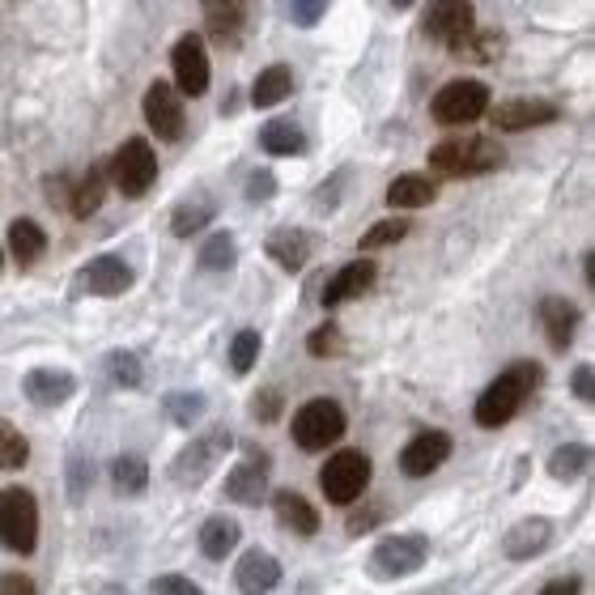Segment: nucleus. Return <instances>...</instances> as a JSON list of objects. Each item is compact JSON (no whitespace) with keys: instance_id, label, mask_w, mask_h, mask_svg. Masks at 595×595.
<instances>
[{"instance_id":"f257e3e1","label":"nucleus","mask_w":595,"mask_h":595,"mask_svg":"<svg viewBox=\"0 0 595 595\" xmlns=\"http://www.w3.org/2000/svg\"><path fill=\"white\" fill-rule=\"evenodd\" d=\"M541 383H544L541 362H514V366H507V370L481 392V400L472 408L477 426H481V430H502L507 421L519 417V408L541 392Z\"/></svg>"},{"instance_id":"f03ea898","label":"nucleus","mask_w":595,"mask_h":595,"mask_svg":"<svg viewBox=\"0 0 595 595\" xmlns=\"http://www.w3.org/2000/svg\"><path fill=\"white\" fill-rule=\"evenodd\" d=\"M507 163V149L493 136L460 133L438 140L430 149V166L447 179H477V175H493Z\"/></svg>"},{"instance_id":"7ed1b4c3","label":"nucleus","mask_w":595,"mask_h":595,"mask_svg":"<svg viewBox=\"0 0 595 595\" xmlns=\"http://www.w3.org/2000/svg\"><path fill=\"white\" fill-rule=\"evenodd\" d=\"M0 544L18 557L39 549V502L27 486L0 489Z\"/></svg>"},{"instance_id":"20e7f679","label":"nucleus","mask_w":595,"mask_h":595,"mask_svg":"<svg viewBox=\"0 0 595 595\" xmlns=\"http://www.w3.org/2000/svg\"><path fill=\"white\" fill-rule=\"evenodd\" d=\"M107 179L124 196H145V191L158 184V154L145 136H128L115 154H111Z\"/></svg>"},{"instance_id":"39448f33","label":"nucleus","mask_w":595,"mask_h":595,"mask_svg":"<svg viewBox=\"0 0 595 595\" xmlns=\"http://www.w3.org/2000/svg\"><path fill=\"white\" fill-rule=\"evenodd\" d=\"M349 426L345 408L336 405L332 396H315L294 413V442L302 451H327Z\"/></svg>"},{"instance_id":"423d86ee","label":"nucleus","mask_w":595,"mask_h":595,"mask_svg":"<svg viewBox=\"0 0 595 595\" xmlns=\"http://www.w3.org/2000/svg\"><path fill=\"white\" fill-rule=\"evenodd\" d=\"M366 486H370V456L366 451H336L320 468V489L336 507H353L366 493Z\"/></svg>"},{"instance_id":"0eeeda50","label":"nucleus","mask_w":595,"mask_h":595,"mask_svg":"<svg viewBox=\"0 0 595 595\" xmlns=\"http://www.w3.org/2000/svg\"><path fill=\"white\" fill-rule=\"evenodd\" d=\"M486 107H489V85L472 82V77H456V82H447L434 94L430 115L438 124H447V128H460V124L481 119Z\"/></svg>"},{"instance_id":"6e6552de","label":"nucleus","mask_w":595,"mask_h":595,"mask_svg":"<svg viewBox=\"0 0 595 595\" xmlns=\"http://www.w3.org/2000/svg\"><path fill=\"white\" fill-rule=\"evenodd\" d=\"M430 562V541L421 532H405V536H383L370 553V574L375 578H408Z\"/></svg>"},{"instance_id":"1a4fd4ad","label":"nucleus","mask_w":595,"mask_h":595,"mask_svg":"<svg viewBox=\"0 0 595 595\" xmlns=\"http://www.w3.org/2000/svg\"><path fill=\"white\" fill-rule=\"evenodd\" d=\"M234 447V438H230V430H209V434H196V442H188L179 456H175V463H170V477L179 481V486H200L209 472L217 468V460L226 456Z\"/></svg>"},{"instance_id":"9d476101","label":"nucleus","mask_w":595,"mask_h":595,"mask_svg":"<svg viewBox=\"0 0 595 595\" xmlns=\"http://www.w3.org/2000/svg\"><path fill=\"white\" fill-rule=\"evenodd\" d=\"M477 30V9L472 0H434L430 9L421 13V34L442 43V48H460L463 39Z\"/></svg>"},{"instance_id":"9b49d317","label":"nucleus","mask_w":595,"mask_h":595,"mask_svg":"<svg viewBox=\"0 0 595 595\" xmlns=\"http://www.w3.org/2000/svg\"><path fill=\"white\" fill-rule=\"evenodd\" d=\"M170 64H175V90L188 94V98H200L209 94V82H213V69H209V52H205V39L191 30L184 34L175 48H170Z\"/></svg>"},{"instance_id":"f8f14e48","label":"nucleus","mask_w":595,"mask_h":595,"mask_svg":"<svg viewBox=\"0 0 595 595\" xmlns=\"http://www.w3.org/2000/svg\"><path fill=\"white\" fill-rule=\"evenodd\" d=\"M145 124L154 128V136H163V140H179L184 128H188L184 94L166 82L149 85V90H145Z\"/></svg>"},{"instance_id":"ddd939ff","label":"nucleus","mask_w":595,"mask_h":595,"mask_svg":"<svg viewBox=\"0 0 595 595\" xmlns=\"http://www.w3.org/2000/svg\"><path fill=\"white\" fill-rule=\"evenodd\" d=\"M486 115L498 133H532V128H544V124L562 119V107L544 103V98H511L502 107H486Z\"/></svg>"},{"instance_id":"4468645a","label":"nucleus","mask_w":595,"mask_h":595,"mask_svg":"<svg viewBox=\"0 0 595 595\" xmlns=\"http://www.w3.org/2000/svg\"><path fill=\"white\" fill-rule=\"evenodd\" d=\"M451 451H456V442H451L447 430H421L405 451H400V472L413 477V481H417V477H430L434 468H442V463L451 460Z\"/></svg>"},{"instance_id":"2eb2a0df","label":"nucleus","mask_w":595,"mask_h":595,"mask_svg":"<svg viewBox=\"0 0 595 595\" xmlns=\"http://www.w3.org/2000/svg\"><path fill=\"white\" fill-rule=\"evenodd\" d=\"M269 456H260L255 447L247 451V460L239 468H230L226 477V498L230 502H243V507H260L264 502V489H269Z\"/></svg>"},{"instance_id":"dca6fc26","label":"nucleus","mask_w":595,"mask_h":595,"mask_svg":"<svg viewBox=\"0 0 595 595\" xmlns=\"http://www.w3.org/2000/svg\"><path fill=\"white\" fill-rule=\"evenodd\" d=\"M22 392H27L30 405L60 408V405H69V400L77 396V375L55 370V366H39V370H30L27 379H22Z\"/></svg>"},{"instance_id":"f3484780","label":"nucleus","mask_w":595,"mask_h":595,"mask_svg":"<svg viewBox=\"0 0 595 595\" xmlns=\"http://www.w3.org/2000/svg\"><path fill=\"white\" fill-rule=\"evenodd\" d=\"M375 281H379V264H370V260H353V264H345V269H336L332 276H327L320 302L332 311V306H341V302H349V298H362Z\"/></svg>"},{"instance_id":"a211bd4d","label":"nucleus","mask_w":595,"mask_h":595,"mask_svg":"<svg viewBox=\"0 0 595 595\" xmlns=\"http://www.w3.org/2000/svg\"><path fill=\"white\" fill-rule=\"evenodd\" d=\"M549 544H553V523L544 514H532V519H519L511 532L502 536V553L511 562H532Z\"/></svg>"},{"instance_id":"6ab92c4d","label":"nucleus","mask_w":595,"mask_h":595,"mask_svg":"<svg viewBox=\"0 0 595 595\" xmlns=\"http://www.w3.org/2000/svg\"><path fill=\"white\" fill-rule=\"evenodd\" d=\"M200 9H205V27L213 34V43L234 48L247 22V0H200Z\"/></svg>"},{"instance_id":"aec40b11","label":"nucleus","mask_w":595,"mask_h":595,"mask_svg":"<svg viewBox=\"0 0 595 595\" xmlns=\"http://www.w3.org/2000/svg\"><path fill=\"white\" fill-rule=\"evenodd\" d=\"M541 327L549 336V345L557 353H566L574 345V327H578V306L562 294H549L541 302Z\"/></svg>"},{"instance_id":"412c9836","label":"nucleus","mask_w":595,"mask_h":595,"mask_svg":"<svg viewBox=\"0 0 595 595\" xmlns=\"http://www.w3.org/2000/svg\"><path fill=\"white\" fill-rule=\"evenodd\" d=\"M85 285L98 298H119L133 290V269L119 255H98V260L85 264Z\"/></svg>"},{"instance_id":"4be33fe9","label":"nucleus","mask_w":595,"mask_h":595,"mask_svg":"<svg viewBox=\"0 0 595 595\" xmlns=\"http://www.w3.org/2000/svg\"><path fill=\"white\" fill-rule=\"evenodd\" d=\"M272 511L281 519V528H290L294 536H315L320 532V511L298 489H276L272 493Z\"/></svg>"},{"instance_id":"5701e85b","label":"nucleus","mask_w":595,"mask_h":595,"mask_svg":"<svg viewBox=\"0 0 595 595\" xmlns=\"http://www.w3.org/2000/svg\"><path fill=\"white\" fill-rule=\"evenodd\" d=\"M234 583L243 592H272L281 583V562L264 549H247L239 557V566H234Z\"/></svg>"},{"instance_id":"b1692460","label":"nucleus","mask_w":595,"mask_h":595,"mask_svg":"<svg viewBox=\"0 0 595 595\" xmlns=\"http://www.w3.org/2000/svg\"><path fill=\"white\" fill-rule=\"evenodd\" d=\"M239 541H243V528H239L230 514H209V519L200 523V553H205L209 562H226Z\"/></svg>"},{"instance_id":"393cba45","label":"nucleus","mask_w":595,"mask_h":595,"mask_svg":"<svg viewBox=\"0 0 595 595\" xmlns=\"http://www.w3.org/2000/svg\"><path fill=\"white\" fill-rule=\"evenodd\" d=\"M264 251H269L272 260H276L285 272H302L306 264H311V239H306L302 230H294V226L272 230L269 243H264Z\"/></svg>"},{"instance_id":"a878e982","label":"nucleus","mask_w":595,"mask_h":595,"mask_svg":"<svg viewBox=\"0 0 595 595\" xmlns=\"http://www.w3.org/2000/svg\"><path fill=\"white\" fill-rule=\"evenodd\" d=\"M294 94V73H290V64H269L255 85H251V107H281L285 98Z\"/></svg>"},{"instance_id":"bb28decb","label":"nucleus","mask_w":595,"mask_h":595,"mask_svg":"<svg viewBox=\"0 0 595 595\" xmlns=\"http://www.w3.org/2000/svg\"><path fill=\"white\" fill-rule=\"evenodd\" d=\"M9 251H13V260L27 269V264H39L43 260V251H48V234H43V226L39 221H30V217H18L13 226H9Z\"/></svg>"},{"instance_id":"cd10ccee","label":"nucleus","mask_w":595,"mask_h":595,"mask_svg":"<svg viewBox=\"0 0 595 595\" xmlns=\"http://www.w3.org/2000/svg\"><path fill=\"white\" fill-rule=\"evenodd\" d=\"M434 196H438V188L426 175H400V179L387 184V205L392 209H426V205H434Z\"/></svg>"},{"instance_id":"c85d7f7f","label":"nucleus","mask_w":595,"mask_h":595,"mask_svg":"<svg viewBox=\"0 0 595 595\" xmlns=\"http://www.w3.org/2000/svg\"><path fill=\"white\" fill-rule=\"evenodd\" d=\"M587 468H592V447H587V442H562V447L549 456V477L562 481V486L578 481Z\"/></svg>"},{"instance_id":"c756f323","label":"nucleus","mask_w":595,"mask_h":595,"mask_svg":"<svg viewBox=\"0 0 595 595\" xmlns=\"http://www.w3.org/2000/svg\"><path fill=\"white\" fill-rule=\"evenodd\" d=\"M213 217H217L213 200H205V196L184 200V205L170 213V234H175V239H191L196 230H209V221H213Z\"/></svg>"},{"instance_id":"7c9ffc66","label":"nucleus","mask_w":595,"mask_h":595,"mask_svg":"<svg viewBox=\"0 0 595 595\" xmlns=\"http://www.w3.org/2000/svg\"><path fill=\"white\" fill-rule=\"evenodd\" d=\"M260 145H264V154H272V158H294V154L306 149V136L290 119H272V124H264V133H260Z\"/></svg>"},{"instance_id":"2f4dec72","label":"nucleus","mask_w":595,"mask_h":595,"mask_svg":"<svg viewBox=\"0 0 595 595\" xmlns=\"http://www.w3.org/2000/svg\"><path fill=\"white\" fill-rule=\"evenodd\" d=\"M111 486H115V493H124V498L145 493L149 489V463L140 460V456H115L111 460Z\"/></svg>"},{"instance_id":"473e14b6","label":"nucleus","mask_w":595,"mask_h":595,"mask_svg":"<svg viewBox=\"0 0 595 595\" xmlns=\"http://www.w3.org/2000/svg\"><path fill=\"white\" fill-rule=\"evenodd\" d=\"M239 264V243L230 230H213L205 243H200V269L205 272H230Z\"/></svg>"},{"instance_id":"72a5a7b5","label":"nucleus","mask_w":595,"mask_h":595,"mask_svg":"<svg viewBox=\"0 0 595 595\" xmlns=\"http://www.w3.org/2000/svg\"><path fill=\"white\" fill-rule=\"evenodd\" d=\"M103 196H107V175L90 170L82 184L69 191V209H73V217H94L103 209Z\"/></svg>"},{"instance_id":"f704fd0d","label":"nucleus","mask_w":595,"mask_h":595,"mask_svg":"<svg viewBox=\"0 0 595 595\" xmlns=\"http://www.w3.org/2000/svg\"><path fill=\"white\" fill-rule=\"evenodd\" d=\"M30 460V442L27 434L18 430L9 417H0V472H18Z\"/></svg>"},{"instance_id":"c9c22d12","label":"nucleus","mask_w":595,"mask_h":595,"mask_svg":"<svg viewBox=\"0 0 595 595\" xmlns=\"http://www.w3.org/2000/svg\"><path fill=\"white\" fill-rule=\"evenodd\" d=\"M163 413L179 430H191V426L205 417V396H200V392H170L163 400Z\"/></svg>"},{"instance_id":"e433bc0d","label":"nucleus","mask_w":595,"mask_h":595,"mask_svg":"<svg viewBox=\"0 0 595 595\" xmlns=\"http://www.w3.org/2000/svg\"><path fill=\"white\" fill-rule=\"evenodd\" d=\"M408 230H413V221L408 217H383L379 226H370L366 234H362V251H379V247H392V243H405Z\"/></svg>"},{"instance_id":"4c0bfd02","label":"nucleus","mask_w":595,"mask_h":595,"mask_svg":"<svg viewBox=\"0 0 595 595\" xmlns=\"http://www.w3.org/2000/svg\"><path fill=\"white\" fill-rule=\"evenodd\" d=\"M502 48H507V43H502V34H493V30H472L460 48H456V55L477 60V64H493V60L502 55Z\"/></svg>"},{"instance_id":"58836bf2","label":"nucleus","mask_w":595,"mask_h":595,"mask_svg":"<svg viewBox=\"0 0 595 595\" xmlns=\"http://www.w3.org/2000/svg\"><path fill=\"white\" fill-rule=\"evenodd\" d=\"M255 357H260V332H255V327H243V332L230 341V370H234V375H247V370L255 366Z\"/></svg>"},{"instance_id":"ea45409f","label":"nucleus","mask_w":595,"mask_h":595,"mask_svg":"<svg viewBox=\"0 0 595 595\" xmlns=\"http://www.w3.org/2000/svg\"><path fill=\"white\" fill-rule=\"evenodd\" d=\"M107 370L119 387H140V383H145V366H140V357L128 353V349L107 353Z\"/></svg>"},{"instance_id":"a19ab883","label":"nucleus","mask_w":595,"mask_h":595,"mask_svg":"<svg viewBox=\"0 0 595 595\" xmlns=\"http://www.w3.org/2000/svg\"><path fill=\"white\" fill-rule=\"evenodd\" d=\"M306 349L315 353V357H332V353H341V327L332 324V320L320 324L311 336H306Z\"/></svg>"},{"instance_id":"79ce46f5","label":"nucleus","mask_w":595,"mask_h":595,"mask_svg":"<svg viewBox=\"0 0 595 595\" xmlns=\"http://www.w3.org/2000/svg\"><path fill=\"white\" fill-rule=\"evenodd\" d=\"M251 417L272 426V421L281 417V392H276V387H260V392L251 396Z\"/></svg>"},{"instance_id":"37998d69","label":"nucleus","mask_w":595,"mask_h":595,"mask_svg":"<svg viewBox=\"0 0 595 595\" xmlns=\"http://www.w3.org/2000/svg\"><path fill=\"white\" fill-rule=\"evenodd\" d=\"M272 196H276V175L264 170V166L251 170V175H247V200H251V205H264Z\"/></svg>"},{"instance_id":"c03bdc74","label":"nucleus","mask_w":595,"mask_h":595,"mask_svg":"<svg viewBox=\"0 0 595 595\" xmlns=\"http://www.w3.org/2000/svg\"><path fill=\"white\" fill-rule=\"evenodd\" d=\"M149 592L154 595H200V583H191V578H184V574H163V578L149 583Z\"/></svg>"},{"instance_id":"a18cd8bd","label":"nucleus","mask_w":595,"mask_h":595,"mask_svg":"<svg viewBox=\"0 0 595 595\" xmlns=\"http://www.w3.org/2000/svg\"><path fill=\"white\" fill-rule=\"evenodd\" d=\"M327 0H290V18H294L298 27H315L320 18H324Z\"/></svg>"},{"instance_id":"49530a36","label":"nucleus","mask_w":595,"mask_h":595,"mask_svg":"<svg viewBox=\"0 0 595 595\" xmlns=\"http://www.w3.org/2000/svg\"><path fill=\"white\" fill-rule=\"evenodd\" d=\"M570 387H574V396H578L583 405H592V400H595V370H592V362L574 366V375H570Z\"/></svg>"},{"instance_id":"de8ad7c7","label":"nucleus","mask_w":595,"mask_h":595,"mask_svg":"<svg viewBox=\"0 0 595 595\" xmlns=\"http://www.w3.org/2000/svg\"><path fill=\"white\" fill-rule=\"evenodd\" d=\"M34 592V578H27V574H4L0 578V595H30Z\"/></svg>"},{"instance_id":"09e8293b","label":"nucleus","mask_w":595,"mask_h":595,"mask_svg":"<svg viewBox=\"0 0 595 595\" xmlns=\"http://www.w3.org/2000/svg\"><path fill=\"white\" fill-rule=\"evenodd\" d=\"M379 519H383V511H353L349 514V532H353V536H362V532H370Z\"/></svg>"},{"instance_id":"8fccbe9b","label":"nucleus","mask_w":595,"mask_h":595,"mask_svg":"<svg viewBox=\"0 0 595 595\" xmlns=\"http://www.w3.org/2000/svg\"><path fill=\"white\" fill-rule=\"evenodd\" d=\"M541 592L544 595H574V592H583V583H578V578H553V583H544Z\"/></svg>"},{"instance_id":"3c124183","label":"nucleus","mask_w":595,"mask_h":595,"mask_svg":"<svg viewBox=\"0 0 595 595\" xmlns=\"http://www.w3.org/2000/svg\"><path fill=\"white\" fill-rule=\"evenodd\" d=\"M336 188H341V179H336V184H324V188H320V200H315V209H320V213L336 209V200H341V196H336Z\"/></svg>"},{"instance_id":"603ef678","label":"nucleus","mask_w":595,"mask_h":595,"mask_svg":"<svg viewBox=\"0 0 595 595\" xmlns=\"http://www.w3.org/2000/svg\"><path fill=\"white\" fill-rule=\"evenodd\" d=\"M392 4H396V9H413V4H417V0H392Z\"/></svg>"}]
</instances>
